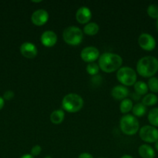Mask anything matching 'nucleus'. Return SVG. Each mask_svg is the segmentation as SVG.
Here are the masks:
<instances>
[{
    "mask_svg": "<svg viewBox=\"0 0 158 158\" xmlns=\"http://www.w3.org/2000/svg\"><path fill=\"white\" fill-rule=\"evenodd\" d=\"M20 158H34V157H33V156L31 155V154H24V155L22 156V157H20Z\"/></svg>",
    "mask_w": 158,
    "mask_h": 158,
    "instance_id": "c756f323",
    "label": "nucleus"
},
{
    "mask_svg": "<svg viewBox=\"0 0 158 158\" xmlns=\"http://www.w3.org/2000/svg\"><path fill=\"white\" fill-rule=\"evenodd\" d=\"M158 102V97L154 94H147L142 99V103L146 106H151Z\"/></svg>",
    "mask_w": 158,
    "mask_h": 158,
    "instance_id": "f3484780",
    "label": "nucleus"
},
{
    "mask_svg": "<svg viewBox=\"0 0 158 158\" xmlns=\"http://www.w3.org/2000/svg\"><path fill=\"white\" fill-rule=\"evenodd\" d=\"M14 97V93L12 90H7L3 94V99L6 100H12Z\"/></svg>",
    "mask_w": 158,
    "mask_h": 158,
    "instance_id": "bb28decb",
    "label": "nucleus"
},
{
    "mask_svg": "<svg viewBox=\"0 0 158 158\" xmlns=\"http://www.w3.org/2000/svg\"><path fill=\"white\" fill-rule=\"evenodd\" d=\"M133 103L130 99L125 98L121 101L120 111L122 114H127L133 109Z\"/></svg>",
    "mask_w": 158,
    "mask_h": 158,
    "instance_id": "4be33fe9",
    "label": "nucleus"
},
{
    "mask_svg": "<svg viewBox=\"0 0 158 158\" xmlns=\"http://www.w3.org/2000/svg\"><path fill=\"white\" fill-rule=\"evenodd\" d=\"M65 114L62 110H55L50 114V121L54 124H60L64 119Z\"/></svg>",
    "mask_w": 158,
    "mask_h": 158,
    "instance_id": "dca6fc26",
    "label": "nucleus"
},
{
    "mask_svg": "<svg viewBox=\"0 0 158 158\" xmlns=\"http://www.w3.org/2000/svg\"><path fill=\"white\" fill-rule=\"evenodd\" d=\"M120 129L126 135H133L139 129V123L135 116L126 114L120 120Z\"/></svg>",
    "mask_w": 158,
    "mask_h": 158,
    "instance_id": "20e7f679",
    "label": "nucleus"
},
{
    "mask_svg": "<svg viewBox=\"0 0 158 158\" xmlns=\"http://www.w3.org/2000/svg\"><path fill=\"white\" fill-rule=\"evenodd\" d=\"M44 158H51L50 157H44Z\"/></svg>",
    "mask_w": 158,
    "mask_h": 158,
    "instance_id": "f704fd0d",
    "label": "nucleus"
},
{
    "mask_svg": "<svg viewBox=\"0 0 158 158\" xmlns=\"http://www.w3.org/2000/svg\"><path fill=\"white\" fill-rule=\"evenodd\" d=\"M147 118H148L151 126L155 127H158V107H155L150 110L149 111Z\"/></svg>",
    "mask_w": 158,
    "mask_h": 158,
    "instance_id": "aec40b11",
    "label": "nucleus"
},
{
    "mask_svg": "<svg viewBox=\"0 0 158 158\" xmlns=\"http://www.w3.org/2000/svg\"><path fill=\"white\" fill-rule=\"evenodd\" d=\"M149 89H150L151 92L158 93V78L157 77H153L149 79L148 83H147Z\"/></svg>",
    "mask_w": 158,
    "mask_h": 158,
    "instance_id": "5701e85b",
    "label": "nucleus"
},
{
    "mask_svg": "<svg viewBox=\"0 0 158 158\" xmlns=\"http://www.w3.org/2000/svg\"><path fill=\"white\" fill-rule=\"evenodd\" d=\"M84 104V100L77 94H68L62 100V107L68 113H76L80 110Z\"/></svg>",
    "mask_w": 158,
    "mask_h": 158,
    "instance_id": "7ed1b4c3",
    "label": "nucleus"
},
{
    "mask_svg": "<svg viewBox=\"0 0 158 158\" xmlns=\"http://www.w3.org/2000/svg\"><path fill=\"white\" fill-rule=\"evenodd\" d=\"M138 152L142 158H154L156 155L154 149L148 144L140 145L138 149Z\"/></svg>",
    "mask_w": 158,
    "mask_h": 158,
    "instance_id": "2eb2a0df",
    "label": "nucleus"
},
{
    "mask_svg": "<svg viewBox=\"0 0 158 158\" xmlns=\"http://www.w3.org/2000/svg\"><path fill=\"white\" fill-rule=\"evenodd\" d=\"M91 18V12L89 8L86 6H81L76 12V19L79 23L85 24Z\"/></svg>",
    "mask_w": 158,
    "mask_h": 158,
    "instance_id": "ddd939ff",
    "label": "nucleus"
},
{
    "mask_svg": "<svg viewBox=\"0 0 158 158\" xmlns=\"http://www.w3.org/2000/svg\"><path fill=\"white\" fill-rule=\"evenodd\" d=\"M99 56L100 54L99 49L94 46H87L81 52V57L82 60L88 63L95 61L98 58H99Z\"/></svg>",
    "mask_w": 158,
    "mask_h": 158,
    "instance_id": "1a4fd4ad",
    "label": "nucleus"
},
{
    "mask_svg": "<svg viewBox=\"0 0 158 158\" xmlns=\"http://www.w3.org/2000/svg\"><path fill=\"white\" fill-rule=\"evenodd\" d=\"M84 32L87 35H93L98 33L99 31V26L96 23H88L84 26Z\"/></svg>",
    "mask_w": 158,
    "mask_h": 158,
    "instance_id": "a211bd4d",
    "label": "nucleus"
},
{
    "mask_svg": "<svg viewBox=\"0 0 158 158\" xmlns=\"http://www.w3.org/2000/svg\"><path fill=\"white\" fill-rule=\"evenodd\" d=\"M154 146H155V149H156V151H158V140H157V141L155 142V145H154Z\"/></svg>",
    "mask_w": 158,
    "mask_h": 158,
    "instance_id": "2f4dec72",
    "label": "nucleus"
},
{
    "mask_svg": "<svg viewBox=\"0 0 158 158\" xmlns=\"http://www.w3.org/2000/svg\"><path fill=\"white\" fill-rule=\"evenodd\" d=\"M122 59L119 54L104 52L99 58V66L105 73H112L121 67Z\"/></svg>",
    "mask_w": 158,
    "mask_h": 158,
    "instance_id": "f03ea898",
    "label": "nucleus"
},
{
    "mask_svg": "<svg viewBox=\"0 0 158 158\" xmlns=\"http://www.w3.org/2000/svg\"><path fill=\"white\" fill-rule=\"evenodd\" d=\"M86 71L88 72V74L91 76H94L99 73V66L97 63H90L87 65L86 66Z\"/></svg>",
    "mask_w": 158,
    "mask_h": 158,
    "instance_id": "393cba45",
    "label": "nucleus"
},
{
    "mask_svg": "<svg viewBox=\"0 0 158 158\" xmlns=\"http://www.w3.org/2000/svg\"><path fill=\"white\" fill-rule=\"evenodd\" d=\"M20 52L23 56L32 59L37 55V48L30 42H25L20 46Z\"/></svg>",
    "mask_w": 158,
    "mask_h": 158,
    "instance_id": "9b49d317",
    "label": "nucleus"
},
{
    "mask_svg": "<svg viewBox=\"0 0 158 158\" xmlns=\"http://www.w3.org/2000/svg\"><path fill=\"white\" fill-rule=\"evenodd\" d=\"M78 158H94V157H93V156L91 155V154H89V153L83 152L81 154H79Z\"/></svg>",
    "mask_w": 158,
    "mask_h": 158,
    "instance_id": "cd10ccee",
    "label": "nucleus"
},
{
    "mask_svg": "<svg viewBox=\"0 0 158 158\" xmlns=\"http://www.w3.org/2000/svg\"><path fill=\"white\" fill-rule=\"evenodd\" d=\"M63 39L65 43L71 46H77L82 42L83 32L77 26H68L63 32Z\"/></svg>",
    "mask_w": 158,
    "mask_h": 158,
    "instance_id": "39448f33",
    "label": "nucleus"
},
{
    "mask_svg": "<svg viewBox=\"0 0 158 158\" xmlns=\"http://www.w3.org/2000/svg\"><path fill=\"white\" fill-rule=\"evenodd\" d=\"M132 111L135 117H143L147 113V106H144L142 103H138L133 106Z\"/></svg>",
    "mask_w": 158,
    "mask_h": 158,
    "instance_id": "412c9836",
    "label": "nucleus"
},
{
    "mask_svg": "<svg viewBox=\"0 0 158 158\" xmlns=\"http://www.w3.org/2000/svg\"><path fill=\"white\" fill-rule=\"evenodd\" d=\"M139 137L147 143H155L158 140V129L150 125H146L139 130Z\"/></svg>",
    "mask_w": 158,
    "mask_h": 158,
    "instance_id": "0eeeda50",
    "label": "nucleus"
},
{
    "mask_svg": "<svg viewBox=\"0 0 158 158\" xmlns=\"http://www.w3.org/2000/svg\"><path fill=\"white\" fill-rule=\"evenodd\" d=\"M5 103V100L3 99V97H0V110L2 109V107L4 106Z\"/></svg>",
    "mask_w": 158,
    "mask_h": 158,
    "instance_id": "c85d7f7f",
    "label": "nucleus"
},
{
    "mask_svg": "<svg viewBox=\"0 0 158 158\" xmlns=\"http://www.w3.org/2000/svg\"><path fill=\"white\" fill-rule=\"evenodd\" d=\"M147 14L152 19H158V5L150 4L147 7Z\"/></svg>",
    "mask_w": 158,
    "mask_h": 158,
    "instance_id": "b1692460",
    "label": "nucleus"
},
{
    "mask_svg": "<svg viewBox=\"0 0 158 158\" xmlns=\"http://www.w3.org/2000/svg\"><path fill=\"white\" fill-rule=\"evenodd\" d=\"M156 28H157V30H158V19H156Z\"/></svg>",
    "mask_w": 158,
    "mask_h": 158,
    "instance_id": "72a5a7b5",
    "label": "nucleus"
},
{
    "mask_svg": "<svg viewBox=\"0 0 158 158\" xmlns=\"http://www.w3.org/2000/svg\"><path fill=\"white\" fill-rule=\"evenodd\" d=\"M40 41L43 46H46V47H51L57 43V34L52 30L44 31L40 36Z\"/></svg>",
    "mask_w": 158,
    "mask_h": 158,
    "instance_id": "f8f14e48",
    "label": "nucleus"
},
{
    "mask_svg": "<svg viewBox=\"0 0 158 158\" xmlns=\"http://www.w3.org/2000/svg\"><path fill=\"white\" fill-rule=\"evenodd\" d=\"M136 71L141 77L151 78L158 71V59L152 56L142 57L136 63Z\"/></svg>",
    "mask_w": 158,
    "mask_h": 158,
    "instance_id": "f257e3e1",
    "label": "nucleus"
},
{
    "mask_svg": "<svg viewBox=\"0 0 158 158\" xmlns=\"http://www.w3.org/2000/svg\"><path fill=\"white\" fill-rule=\"evenodd\" d=\"M48 19H49V14H48L47 11L43 9L34 11L31 15L32 23L38 26H43V24H45L47 22Z\"/></svg>",
    "mask_w": 158,
    "mask_h": 158,
    "instance_id": "9d476101",
    "label": "nucleus"
},
{
    "mask_svg": "<svg viewBox=\"0 0 158 158\" xmlns=\"http://www.w3.org/2000/svg\"><path fill=\"white\" fill-rule=\"evenodd\" d=\"M42 151V148L40 145H35L32 148L30 151V154L33 157H36V156L40 155V154Z\"/></svg>",
    "mask_w": 158,
    "mask_h": 158,
    "instance_id": "a878e982",
    "label": "nucleus"
},
{
    "mask_svg": "<svg viewBox=\"0 0 158 158\" xmlns=\"http://www.w3.org/2000/svg\"><path fill=\"white\" fill-rule=\"evenodd\" d=\"M111 94L113 98L116 100H122L126 98L127 96L129 95V89L123 85H117L112 89Z\"/></svg>",
    "mask_w": 158,
    "mask_h": 158,
    "instance_id": "4468645a",
    "label": "nucleus"
},
{
    "mask_svg": "<svg viewBox=\"0 0 158 158\" xmlns=\"http://www.w3.org/2000/svg\"><path fill=\"white\" fill-rule=\"evenodd\" d=\"M134 89L138 95H146L148 92L147 83L143 81H136L134 84Z\"/></svg>",
    "mask_w": 158,
    "mask_h": 158,
    "instance_id": "6ab92c4d",
    "label": "nucleus"
},
{
    "mask_svg": "<svg viewBox=\"0 0 158 158\" xmlns=\"http://www.w3.org/2000/svg\"><path fill=\"white\" fill-rule=\"evenodd\" d=\"M33 2H41V0H39V1H32Z\"/></svg>",
    "mask_w": 158,
    "mask_h": 158,
    "instance_id": "473e14b6",
    "label": "nucleus"
},
{
    "mask_svg": "<svg viewBox=\"0 0 158 158\" xmlns=\"http://www.w3.org/2000/svg\"><path fill=\"white\" fill-rule=\"evenodd\" d=\"M116 77L123 86H132L136 82V71L129 66H122L119 68L116 73Z\"/></svg>",
    "mask_w": 158,
    "mask_h": 158,
    "instance_id": "423d86ee",
    "label": "nucleus"
},
{
    "mask_svg": "<svg viewBox=\"0 0 158 158\" xmlns=\"http://www.w3.org/2000/svg\"><path fill=\"white\" fill-rule=\"evenodd\" d=\"M138 43L139 46L146 51H152L156 47V40L152 35L149 33H142L139 36Z\"/></svg>",
    "mask_w": 158,
    "mask_h": 158,
    "instance_id": "6e6552de",
    "label": "nucleus"
},
{
    "mask_svg": "<svg viewBox=\"0 0 158 158\" xmlns=\"http://www.w3.org/2000/svg\"><path fill=\"white\" fill-rule=\"evenodd\" d=\"M99 158H105V157H99Z\"/></svg>",
    "mask_w": 158,
    "mask_h": 158,
    "instance_id": "c9c22d12",
    "label": "nucleus"
},
{
    "mask_svg": "<svg viewBox=\"0 0 158 158\" xmlns=\"http://www.w3.org/2000/svg\"><path fill=\"white\" fill-rule=\"evenodd\" d=\"M120 158H133V157H132V156L128 155V154H125V155L122 156V157H121Z\"/></svg>",
    "mask_w": 158,
    "mask_h": 158,
    "instance_id": "7c9ffc66",
    "label": "nucleus"
}]
</instances>
